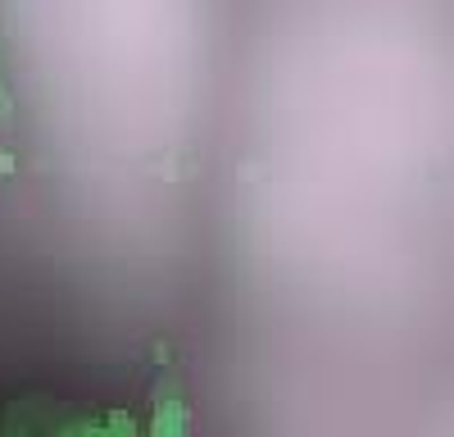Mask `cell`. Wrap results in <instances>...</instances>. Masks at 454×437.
I'll return each instance as SVG.
<instances>
[{
  "label": "cell",
  "mask_w": 454,
  "mask_h": 437,
  "mask_svg": "<svg viewBox=\"0 0 454 437\" xmlns=\"http://www.w3.org/2000/svg\"><path fill=\"white\" fill-rule=\"evenodd\" d=\"M182 419H186V406L168 387V401H164V406H155V437H182Z\"/></svg>",
  "instance_id": "cell-1"
}]
</instances>
